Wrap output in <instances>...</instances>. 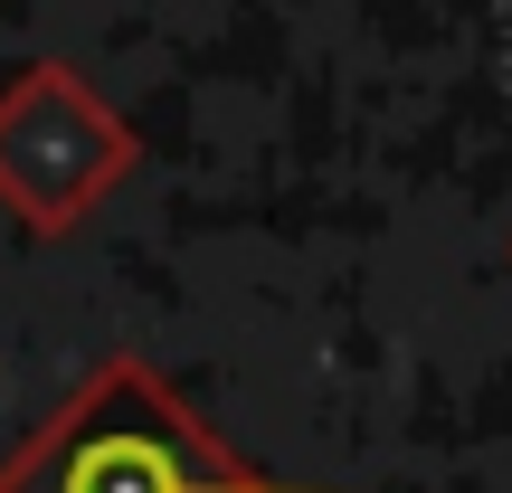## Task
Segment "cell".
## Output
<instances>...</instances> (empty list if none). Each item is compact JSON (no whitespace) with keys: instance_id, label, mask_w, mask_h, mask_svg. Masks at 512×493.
<instances>
[{"instance_id":"1","label":"cell","mask_w":512,"mask_h":493,"mask_svg":"<svg viewBox=\"0 0 512 493\" xmlns=\"http://www.w3.org/2000/svg\"><path fill=\"white\" fill-rule=\"evenodd\" d=\"M0 493H304V484L238 465L200 427V408H181L162 370L114 351L19 456H0Z\"/></svg>"},{"instance_id":"2","label":"cell","mask_w":512,"mask_h":493,"mask_svg":"<svg viewBox=\"0 0 512 493\" xmlns=\"http://www.w3.org/2000/svg\"><path fill=\"white\" fill-rule=\"evenodd\" d=\"M133 171V133L76 67H29L0 86V200L29 228H67Z\"/></svg>"}]
</instances>
